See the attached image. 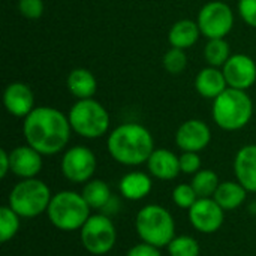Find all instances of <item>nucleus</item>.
I'll use <instances>...</instances> for the list:
<instances>
[{"label":"nucleus","instance_id":"25","mask_svg":"<svg viewBox=\"0 0 256 256\" xmlns=\"http://www.w3.org/2000/svg\"><path fill=\"white\" fill-rule=\"evenodd\" d=\"M204 57L208 66L220 68L224 66L228 58L231 57V48L230 44L225 40V38L220 39H208L206 48H204Z\"/></svg>","mask_w":256,"mask_h":256},{"label":"nucleus","instance_id":"16","mask_svg":"<svg viewBox=\"0 0 256 256\" xmlns=\"http://www.w3.org/2000/svg\"><path fill=\"white\" fill-rule=\"evenodd\" d=\"M147 168L150 176L162 182L174 180L182 172L180 156H177L174 152L166 148H154V152L147 160Z\"/></svg>","mask_w":256,"mask_h":256},{"label":"nucleus","instance_id":"17","mask_svg":"<svg viewBox=\"0 0 256 256\" xmlns=\"http://www.w3.org/2000/svg\"><path fill=\"white\" fill-rule=\"evenodd\" d=\"M234 174L248 192L256 194V144H248L237 152L234 158Z\"/></svg>","mask_w":256,"mask_h":256},{"label":"nucleus","instance_id":"4","mask_svg":"<svg viewBox=\"0 0 256 256\" xmlns=\"http://www.w3.org/2000/svg\"><path fill=\"white\" fill-rule=\"evenodd\" d=\"M90 210L92 208L81 194L74 190H62L52 195L46 216L54 228L70 232L80 231L82 228V225L92 216Z\"/></svg>","mask_w":256,"mask_h":256},{"label":"nucleus","instance_id":"20","mask_svg":"<svg viewBox=\"0 0 256 256\" xmlns=\"http://www.w3.org/2000/svg\"><path fill=\"white\" fill-rule=\"evenodd\" d=\"M66 87L69 93L78 100L90 99L94 96L98 90V81H96V76L88 69L76 68L69 72L66 78Z\"/></svg>","mask_w":256,"mask_h":256},{"label":"nucleus","instance_id":"22","mask_svg":"<svg viewBox=\"0 0 256 256\" xmlns=\"http://www.w3.org/2000/svg\"><path fill=\"white\" fill-rule=\"evenodd\" d=\"M248 198V190L236 180V182H222L218 190L213 195V200L225 210L232 212L244 204Z\"/></svg>","mask_w":256,"mask_h":256},{"label":"nucleus","instance_id":"34","mask_svg":"<svg viewBox=\"0 0 256 256\" xmlns=\"http://www.w3.org/2000/svg\"><path fill=\"white\" fill-rule=\"evenodd\" d=\"M10 172V156L4 148L0 150V177L4 178Z\"/></svg>","mask_w":256,"mask_h":256},{"label":"nucleus","instance_id":"13","mask_svg":"<svg viewBox=\"0 0 256 256\" xmlns=\"http://www.w3.org/2000/svg\"><path fill=\"white\" fill-rule=\"evenodd\" d=\"M212 141V130L207 123L198 118L186 120L176 132V144L182 152H202Z\"/></svg>","mask_w":256,"mask_h":256},{"label":"nucleus","instance_id":"7","mask_svg":"<svg viewBox=\"0 0 256 256\" xmlns=\"http://www.w3.org/2000/svg\"><path fill=\"white\" fill-rule=\"evenodd\" d=\"M68 117L72 130L87 140L104 136L111 123L106 108L93 98L76 100L69 110Z\"/></svg>","mask_w":256,"mask_h":256},{"label":"nucleus","instance_id":"9","mask_svg":"<svg viewBox=\"0 0 256 256\" xmlns=\"http://www.w3.org/2000/svg\"><path fill=\"white\" fill-rule=\"evenodd\" d=\"M234 21V12L225 2H210L204 4L196 20L201 34L207 39L225 38L232 30Z\"/></svg>","mask_w":256,"mask_h":256},{"label":"nucleus","instance_id":"8","mask_svg":"<svg viewBox=\"0 0 256 256\" xmlns=\"http://www.w3.org/2000/svg\"><path fill=\"white\" fill-rule=\"evenodd\" d=\"M80 240L88 254L106 255L117 242L116 225L106 214H92L80 230Z\"/></svg>","mask_w":256,"mask_h":256},{"label":"nucleus","instance_id":"15","mask_svg":"<svg viewBox=\"0 0 256 256\" xmlns=\"http://www.w3.org/2000/svg\"><path fill=\"white\" fill-rule=\"evenodd\" d=\"M10 156V172L21 180L24 178H34L40 170H42V154L30 147L28 144L26 146H18L12 152H9Z\"/></svg>","mask_w":256,"mask_h":256},{"label":"nucleus","instance_id":"28","mask_svg":"<svg viewBox=\"0 0 256 256\" xmlns=\"http://www.w3.org/2000/svg\"><path fill=\"white\" fill-rule=\"evenodd\" d=\"M162 64L165 70L171 75H178L182 74L186 66H188V56L184 50L180 48H170L162 58Z\"/></svg>","mask_w":256,"mask_h":256},{"label":"nucleus","instance_id":"26","mask_svg":"<svg viewBox=\"0 0 256 256\" xmlns=\"http://www.w3.org/2000/svg\"><path fill=\"white\" fill-rule=\"evenodd\" d=\"M21 216L15 213L9 206L0 207V242L8 243L10 242L20 231Z\"/></svg>","mask_w":256,"mask_h":256},{"label":"nucleus","instance_id":"12","mask_svg":"<svg viewBox=\"0 0 256 256\" xmlns=\"http://www.w3.org/2000/svg\"><path fill=\"white\" fill-rule=\"evenodd\" d=\"M222 72L228 82V87L237 90H248L256 81L255 60L246 54H234L222 66Z\"/></svg>","mask_w":256,"mask_h":256},{"label":"nucleus","instance_id":"23","mask_svg":"<svg viewBox=\"0 0 256 256\" xmlns=\"http://www.w3.org/2000/svg\"><path fill=\"white\" fill-rule=\"evenodd\" d=\"M81 195L92 210H100L111 201V189L108 183L99 178H92L84 183Z\"/></svg>","mask_w":256,"mask_h":256},{"label":"nucleus","instance_id":"2","mask_svg":"<svg viewBox=\"0 0 256 256\" xmlns=\"http://www.w3.org/2000/svg\"><path fill=\"white\" fill-rule=\"evenodd\" d=\"M111 158L124 166H138L147 164L154 152L152 132L140 123H123L108 136L106 142Z\"/></svg>","mask_w":256,"mask_h":256},{"label":"nucleus","instance_id":"14","mask_svg":"<svg viewBox=\"0 0 256 256\" xmlns=\"http://www.w3.org/2000/svg\"><path fill=\"white\" fill-rule=\"evenodd\" d=\"M3 104L6 111L20 118H26L34 106V93L26 82L15 81L10 82L3 93Z\"/></svg>","mask_w":256,"mask_h":256},{"label":"nucleus","instance_id":"1","mask_svg":"<svg viewBox=\"0 0 256 256\" xmlns=\"http://www.w3.org/2000/svg\"><path fill=\"white\" fill-rule=\"evenodd\" d=\"M70 132L69 117L52 106H36L22 124L26 142L42 156H54L64 150Z\"/></svg>","mask_w":256,"mask_h":256},{"label":"nucleus","instance_id":"11","mask_svg":"<svg viewBox=\"0 0 256 256\" xmlns=\"http://www.w3.org/2000/svg\"><path fill=\"white\" fill-rule=\"evenodd\" d=\"M188 218L198 232L213 234L222 228L225 210L213 198H198V201L188 210Z\"/></svg>","mask_w":256,"mask_h":256},{"label":"nucleus","instance_id":"30","mask_svg":"<svg viewBox=\"0 0 256 256\" xmlns=\"http://www.w3.org/2000/svg\"><path fill=\"white\" fill-rule=\"evenodd\" d=\"M45 9L44 0H18V10L27 20H38Z\"/></svg>","mask_w":256,"mask_h":256},{"label":"nucleus","instance_id":"21","mask_svg":"<svg viewBox=\"0 0 256 256\" xmlns=\"http://www.w3.org/2000/svg\"><path fill=\"white\" fill-rule=\"evenodd\" d=\"M201 36V30L196 21L194 20H180L172 24L168 33V40L172 48L186 50L198 42Z\"/></svg>","mask_w":256,"mask_h":256},{"label":"nucleus","instance_id":"27","mask_svg":"<svg viewBox=\"0 0 256 256\" xmlns=\"http://www.w3.org/2000/svg\"><path fill=\"white\" fill-rule=\"evenodd\" d=\"M170 256H200V243L190 236H176L166 246Z\"/></svg>","mask_w":256,"mask_h":256},{"label":"nucleus","instance_id":"6","mask_svg":"<svg viewBox=\"0 0 256 256\" xmlns=\"http://www.w3.org/2000/svg\"><path fill=\"white\" fill-rule=\"evenodd\" d=\"M48 184L39 178H24L18 182L8 196V206L24 219H33L46 213L51 202Z\"/></svg>","mask_w":256,"mask_h":256},{"label":"nucleus","instance_id":"29","mask_svg":"<svg viewBox=\"0 0 256 256\" xmlns=\"http://www.w3.org/2000/svg\"><path fill=\"white\" fill-rule=\"evenodd\" d=\"M172 201H174V204L178 208L189 210L198 201V195L194 190L190 183H182V184L174 188V190H172Z\"/></svg>","mask_w":256,"mask_h":256},{"label":"nucleus","instance_id":"24","mask_svg":"<svg viewBox=\"0 0 256 256\" xmlns=\"http://www.w3.org/2000/svg\"><path fill=\"white\" fill-rule=\"evenodd\" d=\"M198 198H213L220 182L213 170H200L190 182Z\"/></svg>","mask_w":256,"mask_h":256},{"label":"nucleus","instance_id":"19","mask_svg":"<svg viewBox=\"0 0 256 256\" xmlns=\"http://www.w3.org/2000/svg\"><path fill=\"white\" fill-rule=\"evenodd\" d=\"M153 188L152 177L142 171H132L122 177L118 189L123 198L129 201H141L146 198Z\"/></svg>","mask_w":256,"mask_h":256},{"label":"nucleus","instance_id":"10","mask_svg":"<svg viewBox=\"0 0 256 256\" xmlns=\"http://www.w3.org/2000/svg\"><path fill=\"white\" fill-rule=\"evenodd\" d=\"M60 166L66 180L70 183L84 184L93 178L98 168V160L88 147L75 146L64 152Z\"/></svg>","mask_w":256,"mask_h":256},{"label":"nucleus","instance_id":"3","mask_svg":"<svg viewBox=\"0 0 256 256\" xmlns=\"http://www.w3.org/2000/svg\"><path fill=\"white\" fill-rule=\"evenodd\" d=\"M212 116L220 129L236 132L248 126L252 120L254 102L244 90L228 87L213 100Z\"/></svg>","mask_w":256,"mask_h":256},{"label":"nucleus","instance_id":"18","mask_svg":"<svg viewBox=\"0 0 256 256\" xmlns=\"http://www.w3.org/2000/svg\"><path fill=\"white\" fill-rule=\"evenodd\" d=\"M195 88L200 96L214 100L228 88V82L219 68L208 66L198 72L195 78Z\"/></svg>","mask_w":256,"mask_h":256},{"label":"nucleus","instance_id":"32","mask_svg":"<svg viewBox=\"0 0 256 256\" xmlns=\"http://www.w3.org/2000/svg\"><path fill=\"white\" fill-rule=\"evenodd\" d=\"M238 12L248 26L256 28V0H240Z\"/></svg>","mask_w":256,"mask_h":256},{"label":"nucleus","instance_id":"5","mask_svg":"<svg viewBox=\"0 0 256 256\" xmlns=\"http://www.w3.org/2000/svg\"><path fill=\"white\" fill-rule=\"evenodd\" d=\"M135 230L141 242L159 249L166 248L176 237L174 218L159 204H147L136 213Z\"/></svg>","mask_w":256,"mask_h":256},{"label":"nucleus","instance_id":"33","mask_svg":"<svg viewBox=\"0 0 256 256\" xmlns=\"http://www.w3.org/2000/svg\"><path fill=\"white\" fill-rule=\"evenodd\" d=\"M126 256H162L160 255V249L156 248V246H152L148 243H138L135 246H132Z\"/></svg>","mask_w":256,"mask_h":256},{"label":"nucleus","instance_id":"31","mask_svg":"<svg viewBox=\"0 0 256 256\" xmlns=\"http://www.w3.org/2000/svg\"><path fill=\"white\" fill-rule=\"evenodd\" d=\"M180 170L183 174L195 176L201 170V158L195 152H183L180 154Z\"/></svg>","mask_w":256,"mask_h":256}]
</instances>
